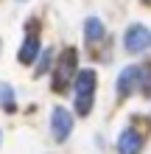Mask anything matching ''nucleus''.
Instances as JSON below:
<instances>
[{
  "label": "nucleus",
  "instance_id": "1",
  "mask_svg": "<svg viewBox=\"0 0 151 154\" xmlns=\"http://www.w3.org/2000/svg\"><path fill=\"white\" fill-rule=\"evenodd\" d=\"M95 81H98V76H95V70H78L73 84H76V112L78 115H90L92 109V95H95Z\"/></svg>",
  "mask_w": 151,
  "mask_h": 154
},
{
  "label": "nucleus",
  "instance_id": "2",
  "mask_svg": "<svg viewBox=\"0 0 151 154\" xmlns=\"http://www.w3.org/2000/svg\"><path fill=\"white\" fill-rule=\"evenodd\" d=\"M76 73H78V53H76V48H67L65 53H62L59 65H56V79H53V90H56V93H65V90L73 84Z\"/></svg>",
  "mask_w": 151,
  "mask_h": 154
},
{
  "label": "nucleus",
  "instance_id": "3",
  "mask_svg": "<svg viewBox=\"0 0 151 154\" xmlns=\"http://www.w3.org/2000/svg\"><path fill=\"white\" fill-rule=\"evenodd\" d=\"M151 48V31L146 25H129L123 34V51L126 53H143Z\"/></svg>",
  "mask_w": 151,
  "mask_h": 154
},
{
  "label": "nucleus",
  "instance_id": "4",
  "mask_svg": "<svg viewBox=\"0 0 151 154\" xmlns=\"http://www.w3.org/2000/svg\"><path fill=\"white\" fill-rule=\"evenodd\" d=\"M140 84H146V70L143 67H126L118 76V93L120 95H131L134 90H140Z\"/></svg>",
  "mask_w": 151,
  "mask_h": 154
},
{
  "label": "nucleus",
  "instance_id": "5",
  "mask_svg": "<svg viewBox=\"0 0 151 154\" xmlns=\"http://www.w3.org/2000/svg\"><path fill=\"white\" fill-rule=\"evenodd\" d=\"M50 129H53V137L59 143H65L70 137V129H73V118L65 106H56V109L50 112Z\"/></svg>",
  "mask_w": 151,
  "mask_h": 154
},
{
  "label": "nucleus",
  "instance_id": "6",
  "mask_svg": "<svg viewBox=\"0 0 151 154\" xmlns=\"http://www.w3.org/2000/svg\"><path fill=\"white\" fill-rule=\"evenodd\" d=\"M118 151L120 154H140L143 151V134L134 129H123L118 137Z\"/></svg>",
  "mask_w": 151,
  "mask_h": 154
},
{
  "label": "nucleus",
  "instance_id": "7",
  "mask_svg": "<svg viewBox=\"0 0 151 154\" xmlns=\"http://www.w3.org/2000/svg\"><path fill=\"white\" fill-rule=\"evenodd\" d=\"M37 53H39V39L34 37V34H28L23 42V48H20V62L23 65H31L34 59H37Z\"/></svg>",
  "mask_w": 151,
  "mask_h": 154
},
{
  "label": "nucleus",
  "instance_id": "8",
  "mask_svg": "<svg viewBox=\"0 0 151 154\" xmlns=\"http://www.w3.org/2000/svg\"><path fill=\"white\" fill-rule=\"evenodd\" d=\"M84 34L90 42H101L104 39V23L98 20V17H90V20L84 23Z\"/></svg>",
  "mask_w": 151,
  "mask_h": 154
},
{
  "label": "nucleus",
  "instance_id": "9",
  "mask_svg": "<svg viewBox=\"0 0 151 154\" xmlns=\"http://www.w3.org/2000/svg\"><path fill=\"white\" fill-rule=\"evenodd\" d=\"M50 65H53V51L48 48V51H42V56H39V65H37V76H45L48 70H50Z\"/></svg>",
  "mask_w": 151,
  "mask_h": 154
},
{
  "label": "nucleus",
  "instance_id": "10",
  "mask_svg": "<svg viewBox=\"0 0 151 154\" xmlns=\"http://www.w3.org/2000/svg\"><path fill=\"white\" fill-rule=\"evenodd\" d=\"M0 104H3V109L6 112H14V93H11V87H0Z\"/></svg>",
  "mask_w": 151,
  "mask_h": 154
}]
</instances>
